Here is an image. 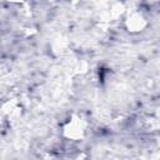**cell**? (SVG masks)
I'll return each mask as SVG.
<instances>
[{
    "mask_svg": "<svg viewBox=\"0 0 160 160\" xmlns=\"http://www.w3.org/2000/svg\"><path fill=\"white\" fill-rule=\"evenodd\" d=\"M86 121L78 115L71 116L64 125V135L70 140H81L86 134Z\"/></svg>",
    "mask_w": 160,
    "mask_h": 160,
    "instance_id": "1",
    "label": "cell"
},
{
    "mask_svg": "<svg viewBox=\"0 0 160 160\" xmlns=\"http://www.w3.org/2000/svg\"><path fill=\"white\" fill-rule=\"evenodd\" d=\"M126 25H128L129 31H131V32H139V31H142V29L146 26V19L144 18V15L141 12L135 11V12H132L128 18Z\"/></svg>",
    "mask_w": 160,
    "mask_h": 160,
    "instance_id": "2",
    "label": "cell"
},
{
    "mask_svg": "<svg viewBox=\"0 0 160 160\" xmlns=\"http://www.w3.org/2000/svg\"><path fill=\"white\" fill-rule=\"evenodd\" d=\"M45 160H58V159H55V158H51V156H49L48 159H45Z\"/></svg>",
    "mask_w": 160,
    "mask_h": 160,
    "instance_id": "3",
    "label": "cell"
}]
</instances>
